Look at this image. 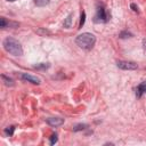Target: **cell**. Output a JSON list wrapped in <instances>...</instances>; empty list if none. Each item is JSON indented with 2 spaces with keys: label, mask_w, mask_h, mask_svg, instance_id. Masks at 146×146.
<instances>
[{
  "label": "cell",
  "mask_w": 146,
  "mask_h": 146,
  "mask_svg": "<svg viewBox=\"0 0 146 146\" xmlns=\"http://www.w3.org/2000/svg\"><path fill=\"white\" fill-rule=\"evenodd\" d=\"M95 42H96V36L89 32H84L82 34H79L75 39V43L80 48L86 49V50L91 49L95 46Z\"/></svg>",
  "instance_id": "obj_1"
},
{
  "label": "cell",
  "mask_w": 146,
  "mask_h": 146,
  "mask_svg": "<svg viewBox=\"0 0 146 146\" xmlns=\"http://www.w3.org/2000/svg\"><path fill=\"white\" fill-rule=\"evenodd\" d=\"M143 94H146V82H141L136 88V96L138 98H140L143 96Z\"/></svg>",
  "instance_id": "obj_7"
},
{
  "label": "cell",
  "mask_w": 146,
  "mask_h": 146,
  "mask_svg": "<svg viewBox=\"0 0 146 146\" xmlns=\"http://www.w3.org/2000/svg\"><path fill=\"white\" fill-rule=\"evenodd\" d=\"M84 19H86V13L82 11V14H81V21H80V27L83 26V24H84Z\"/></svg>",
  "instance_id": "obj_15"
},
{
  "label": "cell",
  "mask_w": 146,
  "mask_h": 146,
  "mask_svg": "<svg viewBox=\"0 0 146 146\" xmlns=\"http://www.w3.org/2000/svg\"><path fill=\"white\" fill-rule=\"evenodd\" d=\"M131 8H132V10L133 11H136V13H138V7L135 5V3H131Z\"/></svg>",
  "instance_id": "obj_18"
},
{
  "label": "cell",
  "mask_w": 146,
  "mask_h": 146,
  "mask_svg": "<svg viewBox=\"0 0 146 146\" xmlns=\"http://www.w3.org/2000/svg\"><path fill=\"white\" fill-rule=\"evenodd\" d=\"M116 65L121 70H136L138 67L135 62H129V60H119Z\"/></svg>",
  "instance_id": "obj_4"
},
{
  "label": "cell",
  "mask_w": 146,
  "mask_h": 146,
  "mask_svg": "<svg viewBox=\"0 0 146 146\" xmlns=\"http://www.w3.org/2000/svg\"><path fill=\"white\" fill-rule=\"evenodd\" d=\"M130 36H132V34L129 32H121L120 33V38H130Z\"/></svg>",
  "instance_id": "obj_16"
},
{
  "label": "cell",
  "mask_w": 146,
  "mask_h": 146,
  "mask_svg": "<svg viewBox=\"0 0 146 146\" xmlns=\"http://www.w3.org/2000/svg\"><path fill=\"white\" fill-rule=\"evenodd\" d=\"M57 139H58V138H57V135H56V133H55V135H52V136L50 137V144H51V145H54L55 143H57Z\"/></svg>",
  "instance_id": "obj_17"
},
{
  "label": "cell",
  "mask_w": 146,
  "mask_h": 146,
  "mask_svg": "<svg viewBox=\"0 0 146 146\" xmlns=\"http://www.w3.org/2000/svg\"><path fill=\"white\" fill-rule=\"evenodd\" d=\"M95 21L96 22H99V23H106L108 21V16L106 14V10L104 9V7H98L97 8V13H96V16H95Z\"/></svg>",
  "instance_id": "obj_3"
},
{
  "label": "cell",
  "mask_w": 146,
  "mask_h": 146,
  "mask_svg": "<svg viewBox=\"0 0 146 146\" xmlns=\"http://www.w3.org/2000/svg\"><path fill=\"white\" fill-rule=\"evenodd\" d=\"M14 130H15V127H14V125L7 127V128L5 129V133H6L7 136H11V135L14 133Z\"/></svg>",
  "instance_id": "obj_11"
},
{
  "label": "cell",
  "mask_w": 146,
  "mask_h": 146,
  "mask_svg": "<svg viewBox=\"0 0 146 146\" xmlns=\"http://www.w3.org/2000/svg\"><path fill=\"white\" fill-rule=\"evenodd\" d=\"M7 1H11V2H13V1H15V0H7Z\"/></svg>",
  "instance_id": "obj_20"
},
{
  "label": "cell",
  "mask_w": 146,
  "mask_h": 146,
  "mask_svg": "<svg viewBox=\"0 0 146 146\" xmlns=\"http://www.w3.org/2000/svg\"><path fill=\"white\" fill-rule=\"evenodd\" d=\"M21 79L24 80V81H27V82H31L33 84H40V79L34 76V75H31V74H27V73H22L21 74Z\"/></svg>",
  "instance_id": "obj_5"
},
{
  "label": "cell",
  "mask_w": 146,
  "mask_h": 146,
  "mask_svg": "<svg viewBox=\"0 0 146 146\" xmlns=\"http://www.w3.org/2000/svg\"><path fill=\"white\" fill-rule=\"evenodd\" d=\"M40 32H42V31H41V30H39V31H38V33H40ZM43 33H44V34H50V32H49V31H47V30H46V31H43Z\"/></svg>",
  "instance_id": "obj_19"
},
{
  "label": "cell",
  "mask_w": 146,
  "mask_h": 146,
  "mask_svg": "<svg viewBox=\"0 0 146 146\" xmlns=\"http://www.w3.org/2000/svg\"><path fill=\"white\" fill-rule=\"evenodd\" d=\"M86 128H88V125L87 124H82V123H80V124H76V125H74V128H73V131H81V130H83V129H86Z\"/></svg>",
  "instance_id": "obj_9"
},
{
  "label": "cell",
  "mask_w": 146,
  "mask_h": 146,
  "mask_svg": "<svg viewBox=\"0 0 146 146\" xmlns=\"http://www.w3.org/2000/svg\"><path fill=\"white\" fill-rule=\"evenodd\" d=\"M1 78H2V80H3V82H5V84L6 86H10V87H13L14 86V81H13V79H10V78H7L6 75H1Z\"/></svg>",
  "instance_id": "obj_8"
},
{
  "label": "cell",
  "mask_w": 146,
  "mask_h": 146,
  "mask_svg": "<svg viewBox=\"0 0 146 146\" xmlns=\"http://www.w3.org/2000/svg\"><path fill=\"white\" fill-rule=\"evenodd\" d=\"M71 25H72V15H68L66 21L64 22V26L65 27H71Z\"/></svg>",
  "instance_id": "obj_12"
},
{
  "label": "cell",
  "mask_w": 146,
  "mask_h": 146,
  "mask_svg": "<svg viewBox=\"0 0 146 146\" xmlns=\"http://www.w3.org/2000/svg\"><path fill=\"white\" fill-rule=\"evenodd\" d=\"M48 67H49V64H44V63H41L34 66V68H48Z\"/></svg>",
  "instance_id": "obj_14"
},
{
  "label": "cell",
  "mask_w": 146,
  "mask_h": 146,
  "mask_svg": "<svg viewBox=\"0 0 146 146\" xmlns=\"http://www.w3.org/2000/svg\"><path fill=\"white\" fill-rule=\"evenodd\" d=\"M50 0H34V3L39 7H43V6H47L49 3Z\"/></svg>",
  "instance_id": "obj_10"
},
{
  "label": "cell",
  "mask_w": 146,
  "mask_h": 146,
  "mask_svg": "<svg viewBox=\"0 0 146 146\" xmlns=\"http://www.w3.org/2000/svg\"><path fill=\"white\" fill-rule=\"evenodd\" d=\"M46 121L51 127H58V125H62L64 123V119H62V117H49Z\"/></svg>",
  "instance_id": "obj_6"
},
{
  "label": "cell",
  "mask_w": 146,
  "mask_h": 146,
  "mask_svg": "<svg viewBox=\"0 0 146 146\" xmlns=\"http://www.w3.org/2000/svg\"><path fill=\"white\" fill-rule=\"evenodd\" d=\"M3 48L10 55H14V56L23 55V48H22L21 43L16 39H14V38H10V36L6 38L3 40Z\"/></svg>",
  "instance_id": "obj_2"
},
{
  "label": "cell",
  "mask_w": 146,
  "mask_h": 146,
  "mask_svg": "<svg viewBox=\"0 0 146 146\" xmlns=\"http://www.w3.org/2000/svg\"><path fill=\"white\" fill-rule=\"evenodd\" d=\"M9 24H10V23H9V22H7L5 17H1V18H0V27L5 29V27H6L7 25H9Z\"/></svg>",
  "instance_id": "obj_13"
}]
</instances>
